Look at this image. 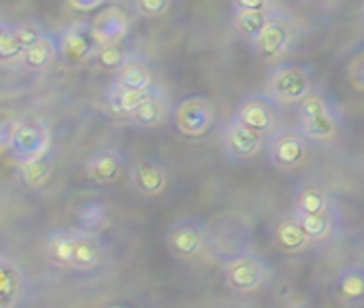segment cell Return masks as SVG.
Listing matches in <instances>:
<instances>
[{
	"label": "cell",
	"mask_w": 364,
	"mask_h": 308,
	"mask_svg": "<svg viewBox=\"0 0 364 308\" xmlns=\"http://www.w3.org/2000/svg\"><path fill=\"white\" fill-rule=\"evenodd\" d=\"M102 2H105V0H68V6H73L75 11L85 13V11H94V9H98Z\"/></svg>",
	"instance_id": "obj_34"
},
{
	"label": "cell",
	"mask_w": 364,
	"mask_h": 308,
	"mask_svg": "<svg viewBox=\"0 0 364 308\" xmlns=\"http://www.w3.org/2000/svg\"><path fill=\"white\" fill-rule=\"evenodd\" d=\"M132 55V49L126 40H119V43H109V45H100L98 51H96V62L105 68V70H113L117 72L126 62L128 57Z\"/></svg>",
	"instance_id": "obj_30"
},
{
	"label": "cell",
	"mask_w": 364,
	"mask_h": 308,
	"mask_svg": "<svg viewBox=\"0 0 364 308\" xmlns=\"http://www.w3.org/2000/svg\"><path fill=\"white\" fill-rule=\"evenodd\" d=\"M160 85H151V87H124V85H117L113 83L107 92V102H109V109L117 115H132L154 92H158Z\"/></svg>",
	"instance_id": "obj_21"
},
{
	"label": "cell",
	"mask_w": 364,
	"mask_h": 308,
	"mask_svg": "<svg viewBox=\"0 0 364 308\" xmlns=\"http://www.w3.org/2000/svg\"><path fill=\"white\" fill-rule=\"evenodd\" d=\"M294 211L303 215H318V213H328L337 211L331 192L320 185V183H305L299 187L296 198H294Z\"/></svg>",
	"instance_id": "obj_25"
},
{
	"label": "cell",
	"mask_w": 364,
	"mask_h": 308,
	"mask_svg": "<svg viewBox=\"0 0 364 308\" xmlns=\"http://www.w3.org/2000/svg\"><path fill=\"white\" fill-rule=\"evenodd\" d=\"M309 138L301 128H282L275 130L269 138V162L279 170H296L309 158Z\"/></svg>",
	"instance_id": "obj_8"
},
{
	"label": "cell",
	"mask_w": 364,
	"mask_h": 308,
	"mask_svg": "<svg viewBox=\"0 0 364 308\" xmlns=\"http://www.w3.org/2000/svg\"><path fill=\"white\" fill-rule=\"evenodd\" d=\"M348 77H350V83H352L356 89L364 92V53L363 55H358V57L352 62Z\"/></svg>",
	"instance_id": "obj_32"
},
{
	"label": "cell",
	"mask_w": 364,
	"mask_h": 308,
	"mask_svg": "<svg viewBox=\"0 0 364 308\" xmlns=\"http://www.w3.org/2000/svg\"><path fill=\"white\" fill-rule=\"evenodd\" d=\"M235 117L267 136L275 132V126L279 121V102L273 100L267 92L250 94L239 100Z\"/></svg>",
	"instance_id": "obj_11"
},
{
	"label": "cell",
	"mask_w": 364,
	"mask_h": 308,
	"mask_svg": "<svg viewBox=\"0 0 364 308\" xmlns=\"http://www.w3.org/2000/svg\"><path fill=\"white\" fill-rule=\"evenodd\" d=\"M164 243L175 260L192 262L205 253L209 243V230L196 217H181L166 230Z\"/></svg>",
	"instance_id": "obj_6"
},
{
	"label": "cell",
	"mask_w": 364,
	"mask_h": 308,
	"mask_svg": "<svg viewBox=\"0 0 364 308\" xmlns=\"http://www.w3.org/2000/svg\"><path fill=\"white\" fill-rule=\"evenodd\" d=\"M341 123V111L326 94L311 92L299 102V128L311 143H331L337 138Z\"/></svg>",
	"instance_id": "obj_2"
},
{
	"label": "cell",
	"mask_w": 364,
	"mask_h": 308,
	"mask_svg": "<svg viewBox=\"0 0 364 308\" xmlns=\"http://www.w3.org/2000/svg\"><path fill=\"white\" fill-rule=\"evenodd\" d=\"M222 143H224V151H226V155L230 160L247 162V160H254L262 151L264 134L250 128V126H245L237 117H232L224 128Z\"/></svg>",
	"instance_id": "obj_12"
},
{
	"label": "cell",
	"mask_w": 364,
	"mask_h": 308,
	"mask_svg": "<svg viewBox=\"0 0 364 308\" xmlns=\"http://www.w3.org/2000/svg\"><path fill=\"white\" fill-rule=\"evenodd\" d=\"M105 308H128L126 304H109V307H105Z\"/></svg>",
	"instance_id": "obj_35"
},
{
	"label": "cell",
	"mask_w": 364,
	"mask_h": 308,
	"mask_svg": "<svg viewBox=\"0 0 364 308\" xmlns=\"http://www.w3.org/2000/svg\"><path fill=\"white\" fill-rule=\"evenodd\" d=\"M109 226V209L102 202H83L77 209V228L100 234Z\"/></svg>",
	"instance_id": "obj_29"
},
{
	"label": "cell",
	"mask_w": 364,
	"mask_h": 308,
	"mask_svg": "<svg viewBox=\"0 0 364 308\" xmlns=\"http://www.w3.org/2000/svg\"><path fill=\"white\" fill-rule=\"evenodd\" d=\"M45 34H47V30L36 19H28L21 23H11V21L2 19L0 21V57H2V64H9V62L19 64L26 49L32 47Z\"/></svg>",
	"instance_id": "obj_10"
},
{
	"label": "cell",
	"mask_w": 364,
	"mask_h": 308,
	"mask_svg": "<svg viewBox=\"0 0 364 308\" xmlns=\"http://www.w3.org/2000/svg\"><path fill=\"white\" fill-rule=\"evenodd\" d=\"M264 92L279 104H299L314 92V70L303 62H282L269 72Z\"/></svg>",
	"instance_id": "obj_3"
},
{
	"label": "cell",
	"mask_w": 364,
	"mask_h": 308,
	"mask_svg": "<svg viewBox=\"0 0 364 308\" xmlns=\"http://www.w3.org/2000/svg\"><path fill=\"white\" fill-rule=\"evenodd\" d=\"M363 15H364V4H363Z\"/></svg>",
	"instance_id": "obj_36"
},
{
	"label": "cell",
	"mask_w": 364,
	"mask_h": 308,
	"mask_svg": "<svg viewBox=\"0 0 364 308\" xmlns=\"http://www.w3.org/2000/svg\"><path fill=\"white\" fill-rule=\"evenodd\" d=\"M60 55L58 47V34L47 32L43 38H38L32 47L26 49L23 57L19 60V66L30 72H43L51 66V62Z\"/></svg>",
	"instance_id": "obj_24"
},
{
	"label": "cell",
	"mask_w": 364,
	"mask_h": 308,
	"mask_svg": "<svg viewBox=\"0 0 364 308\" xmlns=\"http://www.w3.org/2000/svg\"><path fill=\"white\" fill-rule=\"evenodd\" d=\"M299 34L301 32H299L296 19L288 11L275 9L269 23L264 26V30L258 34V38L252 45H254L256 55L262 62H273L296 45Z\"/></svg>",
	"instance_id": "obj_5"
},
{
	"label": "cell",
	"mask_w": 364,
	"mask_h": 308,
	"mask_svg": "<svg viewBox=\"0 0 364 308\" xmlns=\"http://www.w3.org/2000/svg\"><path fill=\"white\" fill-rule=\"evenodd\" d=\"M215 102L207 96H188L173 109V121L179 134L188 138H203L215 123Z\"/></svg>",
	"instance_id": "obj_7"
},
{
	"label": "cell",
	"mask_w": 364,
	"mask_h": 308,
	"mask_svg": "<svg viewBox=\"0 0 364 308\" xmlns=\"http://www.w3.org/2000/svg\"><path fill=\"white\" fill-rule=\"evenodd\" d=\"M235 11H267L275 6V0H232Z\"/></svg>",
	"instance_id": "obj_33"
},
{
	"label": "cell",
	"mask_w": 364,
	"mask_h": 308,
	"mask_svg": "<svg viewBox=\"0 0 364 308\" xmlns=\"http://www.w3.org/2000/svg\"><path fill=\"white\" fill-rule=\"evenodd\" d=\"M273 11H275V6L267 9V11H235V17H232L235 30L239 32V36L254 43L258 38V34L264 30V26L269 23Z\"/></svg>",
	"instance_id": "obj_27"
},
{
	"label": "cell",
	"mask_w": 364,
	"mask_h": 308,
	"mask_svg": "<svg viewBox=\"0 0 364 308\" xmlns=\"http://www.w3.org/2000/svg\"><path fill=\"white\" fill-rule=\"evenodd\" d=\"M53 168H55V153L51 149V151H47L45 155H41V158H36L32 162L19 164L17 172H19V181H21L23 187L38 189V187H43L51 179Z\"/></svg>",
	"instance_id": "obj_26"
},
{
	"label": "cell",
	"mask_w": 364,
	"mask_h": 308,
	"mask_svg": "<svg viewBox=\"0 0 364 308\" xmlns=\"http://www.w3.org/2000/svg\"><path fill=\"white\" fill-rule=\"evenodd\" d=\"M296 213V211H294ZM305 232L309 234L311 243H324L335 234V226H337V211H328V213H318V215H303L296 213Z\"/></svg>",
	"instance_id": "obj_28"
},
{
	"label": "cell",
	"mask_w": 364,
	"mask_h": 308,
	"mask_svg": "<svg viewBox=\"0 0 364 308\" xmlns=\"http://www.w3.org/2000/svg\"><path fill=\"white\" fill-rule=\"evenodd\" d=\"M109 262V249L100 234L77 228V245H75V273H96Z\"/></svg>",
	"instance_id": "obj_16"
},
{
	"label": "cell",
	"mask_w": 364,
	"mask_h": 308,
	"mask_svg": "<svg viewBox=\"0 0 364 308\" xmlns=\"http://www.w3.org/2000/svg\"><path fill=\"white\" fill-rule=\"evenodd\" d=\"M2 149L9 151L11 160L19 166L32 162L51 151V130L41 117H19L2 123Z\"/></svg>",
	"instance_id": "obj_1"
},
{
	"label": "cell",
	"mask_w": 364,
	"mask_h": 308,
	"mask_svg": "<svg viewBox=\"0 0 364 308\" xmlns=\"http://www.w3.org/2000/svg\"><path fill=\"white\" fill-rule=\"evenodd\" d=\"M333 298L343 308L364 307V266H350L333 283Z\"/></svg>",
	"instance_id": "obj_19"
},
{
	"label": "cell",
	"mask_w": 364,
	"mask_h": 308,
	"mask_svg": "<svg viewBox=\"0 0 364 308\" xmlns=\"http://www.w3.org/2000/svg\"><path fill=\"white\" fill-rule=\"evenodd\" d=\"M58 47L66 66H81L96 55L100 43L92 32V21H73L58 32Z\"/></svg>",
	"instance_id": "obj_9"
},
{
	"label": "cell",
	"mask_w": 364,
	"mask_h": 308,
	"mask_svg": "<svg viewBox=\"0 0 364 308\" xmlns=\"http://www.w3.org/2000/svg\"><path fill=\"white\" fill-rule=\"evenodd\" d=\"M130 28H132L130 17L119 6H107L102 9V13H98L92 19V32L100 45L126 40V36L130 34Z\"/></svg>",
	"instance_id": "obj_18"
},
{
	"label": "cell",
	"mask_w": 364,
	"mask_h": 308,
	"mask_svg": "<svg viewBox=\"0 0 364 308\" xmlns=\"http://www.w3.org/2000/svg\"><path fill=\"white\" fill-rule=\"evenodd\" d=\"M126 168V155L122 149L115 147H102L96 153H92L85 162V177L94 185H111L119 181Z\"/></svg>",
	"instance_id": "obj_14"
},
{
	"label": "cell",
	"mask_w": 364,
	"mask_h": 308,
	"mask_svg": "<svg viewBox=\"0 0 364 308\" xmlns=\"http://www.w3.org/2000/svg\"><path fill=\"white\" fill-rule=\"evenodd\" d=\"M77 245V228H60L53 230L45 241V258L62 270H73Z\"/></svg>",
	"instance_id": "obj_20"
},
{
	"label": "cell",
	"mask_w": 364,
	"mask_h": 308,
	"mask_svg": "<svg viewBox=\"0 0 364 308\" xmlns=\"http://www.w3.org/2000/svg\"><path fill=\"white\" fill-rule=\"evenodd\" d=\"M173 109L175 106H171V100L166 98V94H164V89L160 87L158 92H154L132 115H130V119H132V123L134 126H139V128H158V126H162L171 115H173Z\"/></svg>",
	"instance_id": "obj_22"
},
{
	"label": "cell",
	"mask_w": 364,
	"mask_h": 308,
	"mask_svg": "<svg viewBox=\"0 0 364 308\" xmlns=\"http://www.w3.org/2000/svg\"><path fill=\"white\" fill-rule=\"evenodd\" d=\"M175 0H132L134 9L143 17H162L171 11Z\"/></svg>",
	"instance_id": "obj_31"
},
{
	"label": "cell",
	"mask_w": 364,
	"mask_h": 308,
	"mask_svg": "<svg viewBox=\"0 0 364 308\" xmlns=\"http://www.w3.org/2000/svg\"><path fill=\"white\" fill-rule=\"evenodd\" d=\"M273 241H275V247L279 251H284L286 255H299V253H305L314 243L309 238V234L305 232L299 215L292 211L288 215H284L275 228H273Z\"/></svg>",
	"instance_id": "obj_17"
},
{
	"label": "cell",
	"mask_w": 364,
	"mask_h": 308,
	"mask_svg": "<svg viewBox=\"0 0 364 308\" xmlns=\"http://www.w3.org/2000/svg\"><path fill=\"white\" fill-rule=\"evenodd\" d=\"M130 185L143 198H158L168 187V166L160 158H143L130 168Z\"/></svg>",
	"instance_id": "obj_13"
},
{
	"label": "cell",
	"mask_w": 364,
	"mask_h": 308,
	"mask_svg": "<svg viewBox=\"0 0 364 308\" xmlns=\"http://www.w3.org/2000/svg\"><path fill=\"white\" fill-rule=\"evenodd\" d=\"M28 277L6 253L0 255V308H19L26 302Z\"/></svg>",
	"instance_id": "obj_15"
},
{
	"label": "cell",
	"mask_w": 364,
	"mask_h": 308,
	"mask_svg": "<svg viewBox=\"0 0 364 308\" xmlns=\"http://www.w3.org/2000/svg\"><path fill=\"white\" fill-rule=\"evenodd\" d=\"M113 83L124 87H151L156 85V68L141 53H132L128 62L115 72Z\"/></svg>",
	"instance_id": "obj_23"
},
{
	"label": "cell",
	"mask_w": 364,
	"mask_h": 308,
	"mask_svg": "<svg viewBox=\"0 0 364 308\" xmlns=\"http://www.w3.org/2000/svg\"><path fill=\"white\" fill-rule=\"evenodd\" d=\"M269 279L271 266L256 251H239L224 262V281L235 294H256Z\"/></svg>",
	"instance_id": "obj_4"
}]
</instances>
